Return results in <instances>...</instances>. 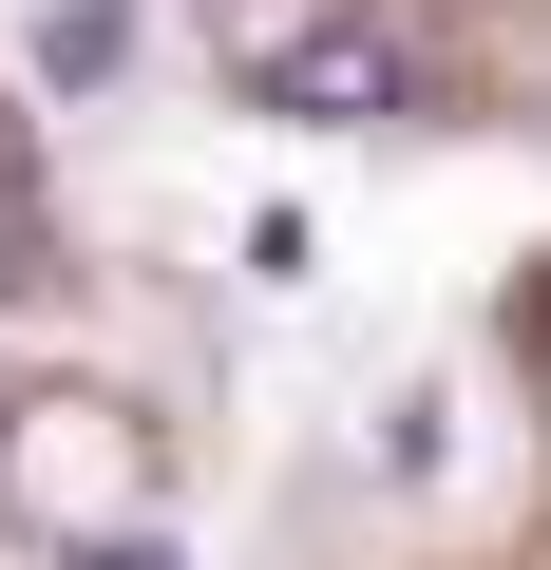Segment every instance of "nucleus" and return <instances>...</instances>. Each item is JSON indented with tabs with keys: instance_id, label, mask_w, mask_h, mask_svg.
Segmentation results:
<instances>
[{
	"instance_id": "f257e3e1",
	"label": "nucleus",
	"mask_w": 551,
	"mask_h": 570,
	"mask_svg": "<svg viewBox=\"0 0 551 570\" xmlns=\"http://www.w3.org/2000/svg\"><path fill=\"white\" fill-rule=\"evenodd\" d=\"M0 513L39 551H77V570H171V456L96 381H20L0 400Z\"/></svg>"
},
{
	"instance_id": "7ed1b4c3",
	"label": "nucleus",
	"mask_w": 551,
	"mask_h": 570,
	"mask_svg": "<svg viewBox=\"0 0 551 570\" xmlns=\"http://www.w3.org/2000/svg\"><path fill=\"white\" fill-rule=\"evenodd\" d=\"M20 58H39L58 96H96V77L134 58V0H39V39H20Z\"/></svg>"
},
{
	"instance_id": "f03ea898",
	"label": "nucleus",
	"mask_w": 551,
	"mask_h": 570,
	"mask_svg": "<svg viewBox=\"0 0 551 570\" xmlns=\"http://www.w3.org/2000/svg\"><path fill=\"white\" fill-rule=\"evenodd\" d=\"M228 77H247L266 115H305V134H381V115H419V39L362 20V0H247V20H228Z\"/></svg>"
}]
</instances>
